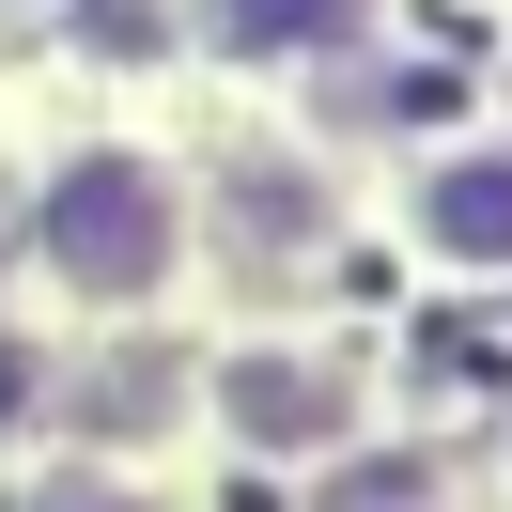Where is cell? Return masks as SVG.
Here are the masks:
<instances>
[{
  "mask_svg": "<svg viewBox=\"0 0 512 512\" xmlns=\"http://www.w3.org/2000/svg\"><path fill=\"white\" fill-rule=\"evenodd\" d=\"M32 264L78 311H140V295L187 280V187H171L156 140H63L32 187Z\"/></svg>",
  "mask_w": 512,
  "mask_h": 512,
  "instance_id": "obj_1",
  "label": "cell"
},
{
  "mask_svg": "<svg viewBox=\"0 0 512 512\" xmlns=\"http://www.w3.org/2000/svg\"><path fill=\"white\" fill-rule=\"evenodd\" d=\"M357 419H373V388H357L342 357H311V342L218 357V435L264 450V466H326V450H357Z\"/></svg>",
  "mask_w": 512,
  "mask_h": 512,
  "instance_id": "obj_2",
  "label": "cell"
},
{
  "mask_svg": "<svg viewBox=\"0 0 512 512\" xmlns=\"http://www.w3.org/2000/svg\"><path fill=\"white\" fill-rule=\"evenodd\" d=\"M404 218H419V264L435 280H512V140H450L404 187Z\"/></svg>",
  "mask_w": 512,
  "mask_h": 512,
  "instance_id": "obj_3",
  "label": "cell"
},
{
  "mask_svg": "<svg viewBox=\"0 0 512 512\" xmlns=\"http://www.w3.org/2000/svg\"><path fill=\"white\" fill-rule=\"evenodd\" d=\"M218 63H326V47L373 32V0H202Z\"/></svg>",
  "mask_w": 512,
  "mask_h": 512,
  "instance_id": "obj_4",
  "label": "cell"
},
{
  "mask_svg": "<svg viewBox=\"0 0 512 512\" xmlns=\"http://www.w3.org/2000/svg\"><path fill=\"white\" fill-rule=\"evenodd\" d=\"M32 512H171V497H156V481H109V466H78V481H47Z\"/></svg>",
  "mask_w": 512,
  "mask_h": 512,
  "instance_id": "obj_5",
  "label": "cell"
},
{
  "mask_svg": "<svg viewBox=\"0 0 512 512\" xmlns=\"http://www.w3.org/2000/svg\"><path fill=\"white\" fill-rule=\"evenodd\" d=\"M32 404H47V357H32V342H0V435H32Z\"/></svg>",
  "mask_w": 512,
  "mask_h": 512,
  "instance_id": "obj_6",
  "label": "cell"
}]
</instances>
